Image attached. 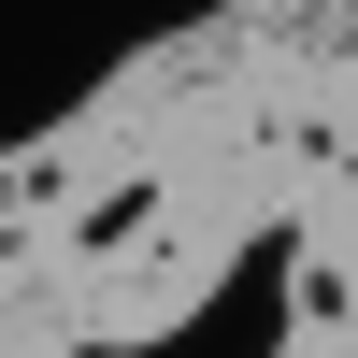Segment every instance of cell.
<instances>
[{
    "label": "cell",
    "instance_id": "6da1fadb",
    "mask_svg": "<svg viewBox=\"0 0 358 358\" xmlns=\"http://www.w3.org/2000/svg\"><path fill=\"white\" fill-rule=\"evenodd\" d=\"M143 215H158V187H115V201H86L72 244H86V258H115V244H143Z\"/></svg>",
    "mask_w": 358,
    "mask_h": 358
}]
</instances>
